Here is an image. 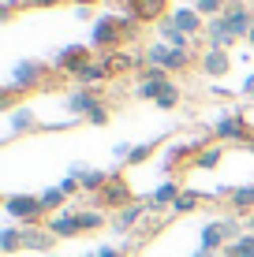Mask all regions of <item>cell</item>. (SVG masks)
<instances>
[{
  "mask_svg": "<svg viewBox=\"0 0 254 257\" xmlns=\"http://www.w3.org/2000/svg\"><path fill=\"white\" fill-rule=\"evenodd\" d=\"M135 34V15H101L98 23H94V30H90V45L94 49H105V52H112V49H120L124 41Z\"/></svg>",
  "mask_w": 254,
  "mask_h": 257,
  "instance_id": "1",
  "label": "cell"
},
{
  "mask_svg": "<svg viewBox=\"0 0 254 257\" xmlns=\"http://www.w3.org/2000/svg\"><path fill=\"white\" fill-rule=\"evenodd\" d=\"M4 216L12 220V224H23V227H38L45 216V209H41V198H34V194H8L4 198Z\"/></svg>",
  "mask_w": 254,
  "mask_h": 257,
  "instance_id": "2",
  "label": "cell"
},
{
  "mask_svg": "<svg viewBox=\"0 0 254 257\" xmlns=\"http://www.w3.org/2000/svg\"><path fill=\"white\" fill-rule=\"evenodd\" d=\"M142 60L150 67H164L168 75H180V71H187L191 64H195V52L191 49H172V45H164V41H153Z\"/></svg>",
  "mask_w": 254,
  "mask_h": 257,
  "instance_id": "3",
  "label": "cell"
},
{
  "mask_svg": "<svg viewBox=\"0 0 254 257\" xmlns=\"http://www.w3.org/2000/svg\"><path fill=\"white\" fill-rule=\"evenodd\" d=\"M127 205H135V194H131V187H127L124 175H109L105 190L94 194V209H112V212H120V209H127Z\"/></svg>",
  "mask_w": 254,
  "mask_h": 257,
  "instance_id": "4",
  "label": "cell"
},
{
  "mask_svg": "<svg viewBox=\"0 0 254 257\" xmlns=\"http://www.w3.org/2000/svg\"><path fill=\"white\" fill-rule=\"evenodd\" d=\"M213 138L217 142H239V146H250V142H254V127L247 123L243 112H228V116H221L213 123Z\"/></svg>",
  "mask_w": 254,
  "mask_h": 257,
  "instance_id": "5",
  "label": "cell"
},
{
  "mask_svg": "<svg viewBox=\"0 0 254 257\" xmlns=\"http://www.w3.org/2000/svg\"><path fill=\"white\" fill-rule=\"evenodd\" d=\"M172 86V75L164 67H142V75H138V86H135V97H142V101H157L164 90Z\"/></svg>",
  "mask_w": 254,
  "mask_h": 257,
  "instance_id": "6",
  "label": "cell"
},
{
  "mask_svg": "<svg viewBox=\"0 0 254 257\" xmlns=\"http://www.w3.org/2000/svg\"><path fill=\"white\" fill-rule=\"evenodd\" d=\"M94 60V45H67L64 52H56L52 56V71H64V75L75 78L78 67H86Z\"/></svg>",
  "mask_w": 254,
  "mask_h": 257,
  "instance_id": "7",
  "label": "cell"
},
{
  "mask_svg": "<svg viewBox=\"0 0 254 257\" xmlns=\"http://www.w3.org/2000/svg\"><path fill=\"white\" fill-rule=\"evenodd\" d=\"M41 82H45V64H38V60H23V64H15V71H12V86H15L19 93L38 90Z\"/></svg>",
  "mask_w": 254,
  "mask_h": 257,
  "instance_id": "8",
  "label": "cell"
},
{
  "mask_svg": "<svg viewBox=\"0 0 254 257\" xmlns=\"http://www.w3.org/2000/svg\"><path fill=\"white\" fill-rule=\"evenodd\" d=\"M224 23H228V30H232V38L239 41V38H250V30H254V8H247V4H228V12L221 15Z\"/></svg>",
  "mask_w": 254,
  "mask_h": 257,
  "instance_id": "9",
  "label": "cell"
},
{
  "mask_svg": "<svg viewBox=\"0 0 254 257\" xmlns=\"http://www.w3.org/2000/svg\"><path fill=\"white\" fill-rule=\"evenodd\" d=\"M146 212H150V201H135V205L120 209L116 216H112V231H116V235H131L138 224H142Z\"/></svg>",
  "mask_w": 254,
  "mask_h": 257,
  "instance_id": "10",
  "label": "cell"
},
{
  "mask_svg": "<svg viewBox=\"0 0 254 257\" xmlns=\"http://www.w3.org/2000/svg\"><path fill=\"white\" fill-rule=\"evenodd\" d=\"M101 104H105V101H101L98 90H82V86H78L75 93H67V112H71L75 119H86L94 108H101Z\"/></svg>",
  "mask_w": 254,
  "mask_h": 257,
  "instance_id": "11",
  "label": "cell"
},
{
  "mask_svg": "<svg viewBox=\"0 0 254 257\" xmlns=\"http://www.w3.org/2000/svg\"><path fill=\"white\" fill-rule=\"evenodd\" d=\"M127 12L135 15V19H142V23H161V19L172 15V8H168V0H131Z\"/></svg>",
  "mask_w": 254,
  "mask_h": 257,
  "instance_id": "12",
  "label": "cell"
},
{
  "mask_svg": "<svg viewBox=\"0 0 254 257\" xmlns=\"http://www.w3.org/2000/svg\"><path fill=\"white\" fill-rule=\"evenodd\" d=\"M45 227H49L56 238H75V235H82V227H78V212H75V209L52 212V216L45 220Z\"/></svg>",
  "mask_w": 254,
  "mask_h": 257,
  "instance_id": "13",
  "label": "cell"
},
{
  "mask_svg": "<svg viewBox=\"0 0 254 257\" xmlns=\"http://www.w3.org/2000/svg\"><path fill=\"white\" fill-rule=\"evenodd\" d=\"M168 19L176 23L180 30L187 34V38H198V34H206V23H209V19H202V15H198V8H172Z\"/></svg>",
  "mask_w": 254,
  "mask_h": 257,
  "instance_id": "14",
  "label": "cell"
},
{
  "mask_svg": "<svg viewBox=\"0 0 254 257\" xmlns=\"http://www.w3.org/2000/svg\"><path fill=\"white\" fill-rule=\"evenodd\" d=\"M71 175L78 179L82 194H101L109 183V172H98V168H86V164H71Z\"/></svg>",
  "mask_w": 254,
  "mask_h": 257,
  "instance_id": "15",
  "label": "cell"
},
{
  "mask_svg": "<svg viewBox=\"0 0 254 257\" xmlns=\"http://www.w3.org/2000/svg\"><path fill=\"white\" fill-rule=\"evenodd\" d=\"M202 71L209 78H224L232 71V52L228 49H206L202 52Z\"/></svg>",
  "mask_w": 254,
  "mask_h": 257,
  "instance_id": "16",
  "label": "cell"
},
{
  "mask_svg": "<svg viewBox=\"0 0 254 257\" xmlns=\"http://www.w3.org/2000/svg\"><path fill=\"white\" fill-rule=\"evenodd\" d=\"M198 250H206V253H224L228 250V238H224V227H221V220H213V224H206L202 227V235H198Z\"/></svg>",
  "mask_w": 254,
  "mask_h": 257,
  "instance_id": "17",
  "label": "cell"
},
{
  "mask_svg": "<svg viewBox=\"0 0 254 257\" xmlns=\"http://www.w3.org/2000/svg\"><path fill=\"white\" fill-rule=\"evenodd\" d=\"M105 78H112V75H109V67H105L101 60H90L86 67H78V71H75V82L82 86V90H98Z\"/></svg>",
  "mask_w": 254,
  "mask_h": 257,
  "instance_id": "18",
  "label": "cell"
},
{
  "mask_svg": "<svg viewBox=\"0 0 254 257\" xmlns=\"http://www.w3.org/2000/svg\"><path fill=\"white\" fill-rule=\"evenodd\" d=\"M206 41H209L206 49H232V45H235L232 30H228V23H224L221 15H217V19H209V23H206Z\"/></svg>",
  "mask_w": 254,
  "mask_h": 257,
  "instance_id": "19",
  "label": "cell"
},
{
  "mask_svg": "<svg viewBox=\"0 0 254 257\" xmlns=\"http://www.w3.org/2000/svg\"><path fill=\"white\" fill-rule=\"evenodd\" d=\"M180 194H183V187H180L176 179H164L161 187H157L150 198H146V201H150V209H153V212H161V209H172V201H176Z\"/></svg>",
  "mask_w": 254,
  "mask_h": 257,
  "instance_id": "20",
  "label": "cell"
},
{
  "mask_svg": "<svg viewBox=\"0 0 254 257\" xmlns=\"http://www.w3.org/2000/svg\"><path fill=\"white\" fill-rule=\"evenodd\" d=\"M26 131H38V116H34V108H15L8 116V138L26 135Z\"/></svg>",
  "mask_w": 254,
  "mask_h": 257,
  "instance_id": "21",
  "label": "cell"
},
{
  "mask_svg": "<svg viewBox=\"0 0 254 257\" xmlns=\"http://www.w3.org/2000/svg\"><path fill=\"white\" fill-rule=\"evenodd\" d=\"M157 38H161L164 45H172V49H191V38H187V34H183L172 19H161V23H157Z\"/></svg>",
  "mask_w": 254,
  "mask_h": 257,
  "instance_id": "22",
  "label": "cell"
},
{
  "mask_svg": "<svg viewBox=\"0 0 254 257\" xmlns=\"http://www.w3.org/2000/svg\"><path fill=\"white\" fill-rule=\"evenodd\" d=\"M228 205H232V212H239V216H250L254 212V183L250 187H232L228 190Z\"/></svg>",
  "mask_w": 254,
  "mask_h": 257,
  "instance_id": "23",
  "label": "cell"
},
{
  "mask_svg": "<svg viewBox=\"0 0 254 257\" xmlns=\"http://www.w3.org/2000/svg\"><path fill=\"white\" fill-rule=\"evenodd\" d=\"M38 198H41V209H45V216H52V212H64V205L71 201V194H67L64 187H49V190H41Z\"/></svg>",
  "mask_w": 254,
  "mask_h": 257,
  "instance_id": "24",
  "label": "cell"
},
{
  "mask_svg": "<svg viewBox=\"0 0 254 257\" xmlns=\"http://www.w3.org/2000/svg\"><path fill=\"white\" fill-rule=\"evenodd\" d=\"M105 67H109V75H124V71H131L138 64L131 52H124V49H112V52H105V60H101Z\"/></svg>",
  "mask_w": 254,
  "mask_h": 257,
  "instance_id": "25",
  "label": "cell"
},
{
  "mask_svg": "<svg viewBox=\"0 0 254 257\" xmlns=\"http://www.w3.org/2000/svg\"><path fill=\"white\" fill-rule=\"evenodd\" d=\"M221 157H224L221 146H206V149H198V153H195V161H191V164H195L198 172H213V168L221 164Z\"/></svg>",
  "mask_w": 254,
  "mask_h": 257,
  "instance_id": "26",
  "label": "cell"
},
{
  "mask_svg": "<svg viewBox=\"0 0 254 257\" xmlns=\"http://www.w3.org/2000/svg\"><path fill=\"white\" fill-rule=\"evenodd\" d=\"M78 212V227H82V235L86 231H101L109 220H105V209H75Z\"/></svg>",
  "mask_w": 254,
  "mask_h": 257,
  "instance_id": "27",
  "label": "cell"
},
{
  "mask_svg": "<svg viewBox=\"0 0 254 257\" xmlns=\"http://www.w3.org/2000/svg\"><path fill=\"white\" fill-rule=\"evenodd\" d=\"M206 201V194H198V190H183L176 201H172V212H176V216H187V212H195L198 205H202Z\"/></svg>",
  "mask_w": 254,
  "mask_h": 257,
  "instance_id": "28",
  "label": "cell"
},
{
  "mask_svg": "<svg viewBox=\"0 0 254 257\" xmlns=\"http://www.w3.org/2000/svg\"><path fill=\"white\" fill-rule=\"evenodd\" d=\"M0 250H4V253L23 250V224H12V227H4V231H0Z\"/></svg>",
  "mask_w": 254,
  "mask_h": 257,
  "instance_id": "29",
  "label": "cell"
},
{
  "mask_svg": "<svg viewBox=\"0 0 254 257\" xmlns=\"http://www.w3.org/2000/svg\"><path fill=\"white\" fill-rule=\"evenodd\" d=\"M228 4H232V0H195V8H198L202 19H217V15H224V12H228Z\"/></svg>",
  "mask_w": 254,
  "mask_h": 257,
  "instance_id": "30",
  "label": "cell"
},
{
  "mask_svg": "<svg viewBox=\"0 0 254 257\" xmlns=\"http://www.w3.org/2000/svg\"><path fill=\"white\" fill-rule=\"evenodd\" d=\"M224 253H228V257H254V235L247 231L243 238H235V242H232Z\"/></svg>",
  "mask_w": 254,
  "mask_h": 257,
  "instance_id": "31",
  "label": "cell"
},
{
  "mask_svg": "<svg viewBox=\"0 0 254 257\" xmlns=\"http://www.w3.org/2000/svg\"><path fill=\"white\" fill-rule=\"evenodd\" d=\"M153 104H157V108H161V112H172V108H176V104H180V86L172 82V86H168V90H164L161 97H157Z\"/></svg>",
  "mask_w": 254,
  "mask_h": 257,
  "instance_id": "32",
  "label": "cell"
},
{
  "mask_svg": "<svg viewBox=\"0 0 254 257\" xmlns=\"http://www.w3.org/2000/svg\"><path fill=\"white\" fill-rule=\"evenodd\" d=\"M153 149H157V142H142V146H135V149H131V157H127V164H146L153 157Z\"/></svg>",
  "mask_w": 254,
  "mask_h": 257,
  "instance_id": "33",
  "label": "cell"
},
{
  "mask_svg": "<svg viewBox=\"0 0 254 257\" xmlns=\"http://www.w3.org/2000/svg\"><path fill=\"white\" fill-rule=\"evenodd\" d=\"M19 97H23V93L15 90L12 82H8L4 90H0V108H4V112H15V101H19Z\"/></svg>",
  "mask_w": 254,
  "mask_h": 257,
  "instance_id": "34",
  "label": "cell"
},
{
  "mask_svg": "<svg viewBox=\"0 0 254 257\" xmlns=\"http://www.w3.org/2000/svg\"><path fill=\"white\" fill-rule=\"evenodd\" d=\"M86 123H90V127H105V123H109V104H101V108H94L90 116H86Z\"/></svg>",
  "mask_w": 254,
  "mask_h": 257,
  "instance_id": "35",
  "label": "cell"
},
{
  "mask_svg": "<svg viewBox=\"0 0 254 257\" xmlns=\"http://www.w3.org/2000/svg\"><path fill=\"white\" fill-rule=\"evenodd\" d=\"M94 257H127V250H124V246H101Z\"/></svg>",
  "mask_w": 254,
  "mask_h": 257,
  "instance_id": "36",
  "label": "cell"
},
{
  "mask_svg": "<svg viewBox=\"0 0 254 257\" xmlns=\"http://www.w3.org/2000/svg\"><path fill=\"white\" fill-rule=\"evenodd\" d=\"M131 149H135V146H127V142H120V146H116V149H112V157H116V161H124V164H127V157H131Z\"/></svg>",
  "mask_w": 254,
  "mask_h": 257,
  "instance_id": "37",
  "label": "cell"
},
{
  "mask_svg": "<svg viewBox=\"0 0 254 257\" xmlns=\"http://www.w3.org/2000/svg\"><path fill=\"white\" fill-rule=\"evenodd\" d=\"M239 93H243V97H250V101H254V75L247 78V82H243V90H239Z\"/></svg>",
  "mask_w": 254,
  "mask_h": 257,
  "instance_id": "38",
  "label": "cell"
},
{
  "mask_svg": "<svg viewBox=\"0 0 254 257\" xmlns=\"http://www.w3.org/2000/svg\"><path fill=\"white\" fill-rule=\"evenodd\" d=\"M247 231L254 235V212H250V216H247Z\"/></svg>",
  "mask_w": 254,
  "mask_h": 257,
  "instance_id": "39",
  "label": "cell"
},
{
  "mask_svg": "<svg viewBox=\"0 0 254 257\" xmlns=\"http://www.w3.org/2000/svg\"><path fill=\"white\" fill-rule=\"evenodd\" d=\"M191 257H217V253H206V250H195V253H191Z\"/></svg>",
  "mask_w": 254,
  "mask_h": 257,
  "instance_id": "40",
  "label": "cell"
},
{
  "mask_svg": "<svg viewBox=\"0 0 254 257\" xmlns=\"http://www.w3.org/2000/svg\"><path fill=\"white\" fill-rule=\"evenodd\" d=\"M75 4H82V8H86V4H90V8H94V4H98V0H75Z\"/></svg>",
  "mask_w": 254,
  "mask_h": 257,
  "instance_id": "41",
  "label": "cell"
},
{
  "mask_svg": "<svg viewBox=\"0 0 254 257\" xmlns=\"http://www.w3.org/2000/svg\"><path fill=\"white\" fill-rule=\"evenodd\" d=\"M247 41H250V45H254V30H250V38H247Z\"/></svg>",
  "mask_w": 254,
  "mask_h": 257,
  "instance_id": "42",
  "label": "cell"
},
{
  "mask_svg": "<svg viewBox=\"0 0 254 257\" xmlns=\"http://www.w3.org/2000/svg\"><path fill=\"white\" fill-rule=\"evenodd\" d=\"M120 4H127V8H131V0H120Z\"/></svg>",
  "mask_w": 254,
  "mask_h": 257,
  "instance_id": "43",
  "label": "cell"
},
{
  "mask_svg": "<svg viewBox=\"0 0 254 257\" xmlns=\"http://www.w3.org/2000/svg\"><path fill=\"white\" fill-rule=\"evenodd\" d=\"M247 149H250V153H254V142H250V146H247Z\"/></svg>",
  "mask_w": 254,
  "mask_h": 257,
  "instance_id": "44",
  "label": "cell"
},
{
  "mask_svg": "<svg viewBox=\"0 0 254 257\" xmlns=\"http://www.w3.org/2000/svg\"><path fill=\"white\" fill-rule=\"evenodd\" d=\"M235 4H247V0H235Z\"/></svg>",
  "mask_w": 254,
  "mask_h": 257,
  "instance_id": "45",
  "label": "cell"
},
{
  "mask_svg": "<svg viewBox=\"0 0 254 257\" xmlns=\"http://www.w3.org/2000/svg\"><path fill=\"white\" fill-rule=\"evenodd\" d=\"M217 257H228V253H217Z\"/></svg>",
  "mask_w": 254,
  "mask_h": 257,
  "instance_id": "46",
  "label": "cell"
}]
</instances>
